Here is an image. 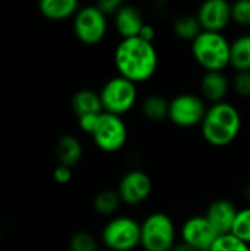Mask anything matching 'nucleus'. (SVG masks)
<instances>
[{
	"mask_svg": "<svg viewBox=\"0 0 250 251\" xmlns=\"http://www.w3.org/2000/svg\"><path fill=\"white\" fill-rule=\"evenodd\" d=\"M113 63L118 75L134 84H141L156 74L159 54L153 43H147L140 37L124 38L115 47Z\"/></svg>",
	"mask_w": 250,
	"mask_h": 251,
	"instance_id": "f257e3e1",
	"label": "nucleus"
},
{
	"mask_svg": "<svg viewBox=\"0 0 250 251\" xmlns=\"http://www.w3.org/2000/svg\"><path fill=\"white\" fill-rule=\"evenodd\" d=\"M242 131V115L230 101L211 104L200 124L203 140L212 147H227L239 137Z\"/></svg>",
	"mask_w": 250,
	"mask_h": 251,
	"instance_id": "f03ea898",
	"label": "nucleus"
},
{
	"mask_svg": "<svg viewBox=\"0 0 250 251\" xmlns=\"http://www.w3.org/2000/svg\"><path fill=\"white\" fill-rule=\"evenodd\" d=\"M230 44L231 41L222 32L202 31L192 43V54L205 72H224V69L230 68Z\"/></svg>",
	"mask_w": 250,
	"mask_h": 251,
	"instance_id": "7ed1b4c3",
	"label": "nucleus"
},
{
	"mask_svg": "<svg viewBox=\"0 0 250 251\" xmlns=\"http://www.w3.org/2000/svg\"><path fill=\"white\" fill-rule=\"evenodd\" d=\"M140 247L144 251H171L177 244V228L165 212H153L141 222Z\"/></svg>",
	"mask_w": 250,
	"mask_h": 251,
	"instance_id": "20e7f679",
	"label": "nucleus"
},
{
	"mask_svg": "<svg viewBox=\"0 0 250 251\" xmlns=\"http://www.w3.org/2000/svg\"><path fill=\"white\" fill-rule=\"evenodd\" d=\"M102 243L111 251H134L140 247L141 228L131 216H113L102 229Z\"/></svg>",
	"mask_w": 250,
	"mask_h": 251,
	"instance_id": "39448f33",
	"label": "nucleus"
},
{
	"mask_svg": "<svg viewBox=\"0 0 250 251\" xmlns=\"http://www.w3.org/2000/svg\"><path fill=\"white\" fill-rule=\"evenodd\" d=\"M99 96L102 100L103 112L122 118V115L134 109L139 100V90L137 84L121 75H116L105 82Z\"/></svg>",
	"mask_w": 250,
	"mask_h": 251,
	"instance_id": "423d86ee",
	"label": "nucleus"
},
{
	"mask_svg": "<svg viewBox=\"0 0 250 251\" xmlns=\"http://www.w3.org/2000/svg\"><path fill=\"white\" fill-rule=\"evenodd\" d=\"M208 112L206 101L202 96L193 93H181L169 100L168 119L180 128L200 126Z\"/></svg>",
	"mask_w": 250,
	"mask_h": 251,
	"instance_id": "0eeeda50",
	"label": "nucleus"
},
{
	"mask_svg": "<svg viewBox=\"0 0 250 251\" xmlns=\"http://www.w3.org/2000/svg\"><path fill=\"white\" fill-rule=\"evenodd\" d=\"M91 138L99 150L105 153H116L127 144L128 128L121 116L103 112L99 116Z\"/></svg>",
	"mask_w": 250,
	"mask_h": 251,
	"instance_id": "6e6552de",
	"label": "nucleus"
},
{
	"mask_svg": "<svg viewBox=\"0 0 250 251\" xmlns=\"http://www.w3.org/2000/svg\"><path fill=\"white\" fill-rule=\"evenodd\" d=\"M74 32L81 43L97 44L108 32V16L96 4L80 7L74 16Z\"/></svg>",
	"mask_w": 250,
	"mask_h": 251,
	"instance_id": "1a4fd4ad",
	"label": "nucleus"
},
{
	"mask_svg": "<svg viewBox=\"0 0 250 251\" xmlns=\"http://www.w3.org/2000/svg\"><path fill=\"white\" fill-rule=\"evenodd\" d=\"M121 200L127 206L143 204L153 191L150 175L141 169H131L122 175L116 188Z\"/></svg>",
	"mask_w": 250,
	"mask_h": 251,
	"instance_id": "9d476101",
	"label": "nucleus"
},
{
	"mask_svg": "<svg viewBox=\"0 0 250 251\" xmlns=\"http://www.w3.org/2000/svg\"><path fill=\"white\" fill-rule=\"evenodd\" d=\"M180 237L183 243L189 244L197 251H209L220 238L205 215H196L186 219L181 225Z\"/></svg>",
	"mask_w": 250,
	"mask_h": 251,
	"instance_id": "9b49d317",
	"label": "nucleus"
},
{
	"mask_svg": "<svg viewBox=\"0 0 250 251\" xmlns=\"http://www.w3.org/2000/svg\"><path fill=\"white\" fill-rule=\"evenodd\" d=\"M196 18L203 31L222 32L231 21V3L225 0H206L196 12Z\"/></svg>",
	"mask_w": 250,
	"mask_h": 251,
	"instance_id": "f8f14e48",
	"label": "nucleus"
},
{
	"mask_svg": "<svg viewBox=\"0 0 250 251\" xmlns=\"http://www.w3.org/2000/svg\"><path fill=\"white\" fill-rule=\"evenodd\" d=\"M237 213H239V209L236 207V204L231 200L217 199L208 206L205 218L212 225V228L217 231V234L220 237H222V235L231 234Z\"/></svg>",
	"mask_w": 250,
	"mask_h": 251,
	"instance_id": "ddd939ff",
	"label": "nucleus"
},
{
	"mask_svg": "<svg viewBox=\"0 0 250 251\" xmlns=\"http://www.w3.org/2000/svg\"><path fill=\"white\" fill-rule=\"evenodd\" d=\"M146 25L143 12L134 4H125L113 16V26L116 32L124 38H134L140 35L141 28Z\"/></svg>",
	"mask_w": 250,
	"mask_h": 251,
	"instance_id": "4468645a",
	"label": "nucleus"
},
{
	"mask_svg": "<svg viewBox=\"0 0 250 251\" xmlns=\"http://www.w3.org/2000/svg\"><path fill=\"white\" fill-rule=\"evenodd\" d=\"M231 88V79L221 71L205 72L200 78V94L205 101L211 104L225 101V97Z\"/></svg>",
	"mask_w": 250,
	"mask_h": 251,
	"instance_id": "2eb2a0df",
	"label": "nucleus"
},
{
	"mask_svg": "<svg viewBox=\"0 0 250 251\" xmlns=\"http://www.w3.org/2000/svg\"><path fill=\"white\" fill-rule=\"evenodd\" d=\"M72 110L78 118L84 115L103 113V106L99 93L88 88H83L77 91L72 97Z\"/></svg>",
	"mask_w": 250,
	"mask_h": 251,
	"instance_id": "dca6fc26",
	"label": "nucleus"
},
{
	"mask_svg": "<svg viewBox=\"0 0 250 251\" xmlns=\"http://www.w3.org/2000/svg\"><path fill=\"white\" fill-rule=\"evenodd\" d=\"M56 156L60 165L74 168L83 157V146L74 135H63L56 144Z\"/></svg>",
	"mask_w": 250,
	"mask_h": 251,
	"instance_id": "f3484780",
	"label": "nucleus"
},
{
	"mask_svg": "<svg viewBox=\"0 0 250 251\" xmlns=\"http://www.w3.org/2000/svg\"><path fill=\"white\" fill-rule=\"evenodd\" d=\"M230 68L236 72L250 71V34H242L231 41Z\"/></svg>",
	"mask_w": 250,
	"mask_h": 251,
	"instance_id": "a211bd4d",
	"label": "nucleus"
},
{
	"mask_svg": "<svg viewBox=\"0 0 250 251\" xmlns=\"http://www.w3.org/2000/svg\"><path fill=\"white\" fill-rule=\"evenodd\" d=\"M40 12L53 21H62L69 16H75L80 10V4L77 0H41Z\"/></svg>",
	"mask_w": 250,
	"mask_h": 251,
	"instance_id": "6ab92c4d",
	"label": "nucleus"
},
{
	"mask_svg": "<svg viewBox=\"0 0 250 251\" xmlns=\"http://www.w3.org/2000/svg\"><path fill=\"white\" fill-rule=\"evenodd\" d=\"M141 113L150 122H162L168 119L169 100L159 94H150L141 101Z\"/></svg>",
	"mask_w": 250,
	"mask_h": 251,
	"instance_id": "aec40b11",
	"label": "nucleus"
},
{
	"mask_svg": "<svg viewBox=\"0 0 250 251\" xmlns=\"http://www.w3.org/2000/svg\"><path fill=\"white\" fill-rule=\"evenodd\" d=\"M122 204L124 203L116 190H102L93 199V209L102 216L113 218Z\"/></svg>",
	"mask_w": 250,
	"mask_h": 251,
	"instance_id": "412c9836",
	"label": "nucleus"
},
{
	"mask_svg": "<svg viewBox=\"0 0 250 251\" xmlns=\"http://www.w3.org/2000/svg\"><path fill=\"white\" fill-rule=\"evenodd\" d=\"M172 31L180 40L193 43L203 29H202L196 15H181L174 21Z\"/></svg>",
	"mask_w": 250,
	"mask_h": 251,
	"instance_id": "4be33fe9",
	"label": "nucleus"
},
{
	"mask_svg": "<svg viewBox=\"0 0 250 251\" xmlns=\"http://www.w3.org/2000/svg\"><path fill=\"white\" fill-rule=\"evenodd\" d=\"M231 235L250 246V206L239 209L237 218L231 229Z\"/></svg>",
	"mask_w": 250,
	"mask_h": 251,
	"instance_id": "5701e85b",
	"label": "nucleus"
},
{
	"mask_svg": "<svg viewBox=\"0 0 250 251\" xmlns=\"http://www.w3.org/2000/svg\"><path fill=\"white\" fill-rule=\"evenodd\" d=\"M71 251H99V241L90 232L81 231L71 237L69 240Z\"/></svg>",
	"mask_w": 250,
	"mask_h": 251,
	"instance_id": "b1692460",
	"label": "nucleus"
},
{
	"mask_svg": "<svg viewBox=\"0 0 250 251\" xmlns=\"http://www.w3.org/2000/svg\"><path fill=\"white\" fill-rule=\"evenodd\" d=\"M231 21L239 26L250 28V0H237L231 3Z\"/></svg>",
	"mask_w": 250,
	"mask_h": 251,
	"instance_id": "393cba45",
	"label": "nucleus"
},
{
	"mask_svg": "<svg viewBox=\"0 0 250 251\" xmlns=\"http://www.w3.org/2000/svg\"><path fill=\"white\" fill-rule=\"evenodd\" d=\"M209 251H250V246L230 234L220 237Z\"/></svg>",
	"mask_w": 250,
	"mask_h": 251,
	"instance_id": "a878e982",
	"label": "nucleus"
},
{
	"mask_svg": "<svg viewBox=\"0 0 250 251\" xmlns=\"http://www.w3.org/2000/svg\"><path fill=\"white\" fill-rule=\"evenodd\" d=\"M231 88L233 91L242 97L249 99L250 97V71L246 72H236V75L231 79Z\"/></svg>",
	"mask_w": 250,
	"mask_h": 251,
	"instance_id": "bb28decb",
	"label": "nucleus"
},
{
	"mask_svg": "<svg viewBox=\"0 0 250 251\" xmlns=\"http://www.w3.org/2000/svg\"><path fill=\"white\" fill-rule=\"evenodd\" d=\"M96 6L106 15V16H115L116 12L124 6L122 0H100L96 3Z\"/></svg>",
	"mask_w": 250,
	"mask_h": 251,
	"instance_id": "cd10ccee",
	"label": "nucleus"
},
{
	"mask_svg": "<svg viewBox=\"0 0 250 251\" xmlns=\"http://www.w3.org/2000/svg\"><path fill=\"white\" fill-rule=\"evenodd\" d=\"M99 115H84V116H80L78 118V126L81 128V131H84L85 134H93L96 125H97V121H99Z\"/></svg>",
	"mask_w": 250,
	"mask_h": 251,
	"instance_id": "c85d7f7f",
	"label": "nucleus"
},
{
	"mask_svg": "<svg viewBox=\"0 0 250 251\" xmlns=\"http://www.w3.org/2000/svg\"><path fill=\"white\" fill-rule=\"evenodd\" d=\"M53 178L57 184H68L72 179V168L65 165H57L53 171Z\"/></svg>",
	"mask_w": 250,
	"mask_h": 251,
	"instance_id": "c756f323",
	"label": "nucleus"
},
{
	"mask_svg": "<svg viewBox=\"0 0 250 251\" xmlns=\"http://www.w3.org/2000/svg\"><path fill=\"white\" fill-rule=\"evenodd\" d=\"M139 37H140L141 40L147 41V43H153L155 38H156V28H155L152 24H147V22H146V25L141 28Z\"/></svg>",
	"mask_w": 250,
	"mask_h": 251,
	"instance_id": "7c9ffc66",
	"label": "nucleus"
},
{
	"mask_svg": "<svg viewBox=\"0 0 250 251\" xmlns=\"http://www.w3.org/2000/svg\"><path fill=\"white\" fill-rule=\"evenodd\" d=\"M171 251H197L196 249H193V247H190L189 244H186V243H183V241H180V243H177L175 246H174V249Z\"/></svg>",
	"mask_w": 250,
	"mask_h": 251,
	"instance_id": "2f4dec72",
	"label": "nucleus"
},
{
	"mask_svg": "<svg viewBox=\"0 0 250 251\" xmlns=\"http://www.w3.org/2000/svg\"><path fill=\"white\" fill-rule=\"evenodd\" d=\"M249 181H250V172H249Z\"/></svg>",
	"mask_w": 250,
	"mask_h": 251,
	"instance_id": "473e14b6",
	"label": "nucleus"
}]
</instances>
